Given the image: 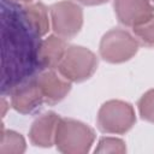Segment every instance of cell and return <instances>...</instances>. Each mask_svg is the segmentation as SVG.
Listing matches in <instances>:
<instances>
[{
	"mask_svg": "<svg viewBox=\"0 0 154 154\" xmlns=\"http://www.w3.org/2000/svg\"><path fill=\"white\" fill-rule=\"evenodd\" d=\"M2 19V89L11 91L40 70L37 49L41 38L26 26L13 2H10L8 19L5 14Z\"/></svg>",
	"mask_w": 154,
	"mask_h": 154,
	"instance_id": "cell-1",
	"label": "cell"
},
{
	"mask_svg": "<svg viewBox=\"0 0 154 154\" xmlns=\"http://www.w3.org/2000/svg\"><path fill=\"white\" fill-rule=\"evenodd\" d=\"M95 140L94 130L87 124L71 119L60 118L57 125L54 144L64 154H85L90 150Z\"/></svg>",
	"mask_w": 154,
	"mask_h": 154,
	"instance_id": "cell-2",
	"label": "cell"
},
{
	"mask_svg": "<svg viewBox=\"0 0 154 154\" xmlns=\"http://www.w3.org/2000/svg\"><path fill=\"white\" fill-rule=\"evenodd\" d=\"M135 123L136 114L132 105L122 100L106 101L97 112V129L103 134H125Z\"/></svg>",
	"mask_w": 154,
	"mask_h": 154,
	"instance_id": "cell-3",
	"label": "cell"
},
{
	"mask_svg": "<svg viewBox=\"0 0 154 154\" xmlns=\"http://www.w3.org/2000/svg\"><path fill=\"white\" fill-rule=\"evenodd\" d=\"M96 69V55L90 49L82 46H69L57 67L59 75L75 83L87 81L94 75Z\"/></svg>",
	"mask_w": 154,
	"mask_h": 154,
	"instance_id": "cell-4",
	"label": "cell"
},
{
	"mask_svg": "<svg viewBox=\"0 0 154 154\" xmlns=\"http://www.w3.org/2000/svg\"><path fill=\"white\" fill-rule=\"evenodd\" d=\"M140 43L135 35L125 29H111L101 41L99 52L101 58L111 64H122L130 60L138 51Z\"/></svg>",
	"mask_w": 154,
	"mask_h": 154,
	"instance_id": "cell-5",
	"label": "cell"
},
{
	"mask_svg": "<svg viewBox=\"0 0 154 154\" xmlns=\"http://www.w3.org/2000/svg\"><path fill=\"white\" fill-rule=\"evenodd\" d=\"M52 29L55 35L70 40L75 37L83 25V11L71 0H63L49 7Z\"/></svg>",
	"mask_w": 154,
	"mask_h": 154,
	"instance_id": "cell-6",
	"label": "cell"
},
{
	"mask_svg": "<svg viewBox=\"0 0 154 154\" xmlns=\"http://www.w3.org/2000/svg\"><path fill=\"white\" fill-rule=\"evenodd\" d=\"M113 7L119 23L128 28H135L154 16L149 0H114Z\"/></svg>",
	"mask_w": 154,
	"mask_h": 154,
	"instance_id": "cell-7",
	"label": "cell"
},
{
	"mask_svg": "<svg viewBox=\"0 0 154 154\" xmlns=\"http://www.w3.org/2000/svg\"><path fill=\"white\" fill-rule=\"evenodd\" d=\"M11 106L22 114H30L41 108L45 102L35 76L22 82L11 91Z\"/></svg>",
	"mask_w": 154,
	"mask_h": 154,
	"instance_id": "cell-8",
	"label": "cell"
},
{
	"mask_svg": "<svg viewBox=\"0 0 154 154\" xmlns=\"http://www.w3.org/2000/svg\"><path fill=\"white\" fill-rule=\"evenodd\" d=\"M35 79L43 95L45 102L48 105L60 102L71 90V82L61 75L55 73L54 70H42L35 76Z\"/></svg>",
	"mask_w": 154,
	"mask_h": 154,
	"instance_id": "cell-9",
	"label": "cell"
},
{
	"mask_svg": "<svg viewBox=\"0 0 154 154\" xmlns=\"http://www.w3.org/2000/svg\"><path fill=\"white\" fill-rule=\"evenodd\" d=\"M66 40L58 35H49L40 41L37 63L40 70H55L67 49Z\"/></svg>",
	"mask_w": 154,
	"mask_h": 154,
	"instance_id": "cell-10",
	"label": "cell"
},
{
	"mask_svg": "<svg viewBox=\"0 0 154 154\" xmlns=\"http://www.w3.org/2000/svg\"><path fill=\"white\" fill-rule=\"evenodd\" d=\"M59 119L60 116L52 111L38 116L32 122L29 131L30 142L34 146L42 148H48L53 146Z\"/></svg>",
	"mask_w": 154,
	"mask_h": 154,
	"instance_id": "cell-11",
	"label": "cell"
},
{
	"mask_svg": "<svg viewBox=\"0 0 154 154\" xmlns=\"http://www.w3.org/2000/svg\"><path fill=\"white\" fill-rule=\"evenodd\" d=\"M20 16L26 24V26L37 36H45L49 30V18L48 10L42 2H30L25 4L19 8Z\"/></svg>",
	"mask_w": 154,
	"mask_h": 154,
	"instance_id": "cell-12",
	"label": "cell"
},
{
	"mask_svg": "<svg viewBox=\"0 0 154 154\" xmlns=\"http://www.w3.org/2000/svg\"><path fill=\"white\" fill-rule=\"evenodd\" d=\"M25 149H26V143L24 137L13 130H5L2 126L0 153L1 154H22L25 152Z\"/></svg>",
	"mask_w": 154,
	"mask_h": 154,
	"instance_id": "cell-13",
	"label": "cell"
},
{
	"mask_svg": "<svg viewBox=\"0 0 154 154\" xmlns=\"http://www.w3.org/2000/svg\"><path fill=\"white\" fill-rule=\"evenodd\" d=\"M132 32L140 45L147 48H154V16L147 22L132 28Z\"/></svg>",
	"mask_w": 154,
	"mask_h": 154,
	"instance_id": "cell-14",
	"label": "cell"
},
{
	"mask_svg": "<svg viewBox=\"0 0 154 154\" xmlns=\"http://www.w3.org/2000/svg\"><path fill=\"white\" fill-rule=\"evenodd\" d=\"M137 106L141 118L154 124V89L146 91L138 100Z\"/></svg>",
	"mask_w": 154,
	"mask_h": 154,
	"instance_id": "cell-15",
	"label": "cell"
},
{
	"mask_svg": "<svg viewBox=\"0 0 154 154\" xmlns=\"http://www.w3.org/2000/svg\"><path fill=\"white\" fill-rule=\"evenodd\" d=\"M126 146L125 142L116 137H102L100 138L95 153H125Z\"/></svg>",
	"mask_w": 154,
	"mask_h": 154,
	"instance_id": "cell-16",
	"label": "cell"
},
{
	"mask_svg": "<svg viewBox=\"0 0 154 154\" xmlns=\"http://www.w3.org/2000/svg\"><path fill=\"white\" fill-rule=\"evenodd\" d=\"M77 1L85 6H97V5H102L107 2L108 0H77Z\"/></svg>",
	"mask_w": 154,
	"mask_h": 154,
	"instance_id": "cell-17",
	"label": "cell"
},
{
	"mask_svg": "<svg viewBox=\"0 0 154 154\" xmlns=\"http://www.w3.org/2000/svg\"><path fill=\"white\" fill-rule=\"evenodd\" d=\"M10 2H13V4H30L35 0H8Z\"/></svg>",
	"mask_w": 154,
	"mask_h": 154,
	"instance_id": "cell-18",
	"label": "cell"
},
{
	"mask_svg": "<svg viewBox=\"0 0 154 154\" xmlns=\"http://www.w3.org/2000/svg\"><path fill=\"white\" fill-rule=\"evenodd\" d=\"M1 106H2V117L5 116V112H6V108H7V103L5 101V99L1 100Z\"/></svg>",
	"mask_w": 154,
	"mask_h": 154,
	"instance_id": "cell-19",
	"label": "cell"
},
{
	"mask_svg": "<svg viewBox=\"0 0 154 154\" xmlns=\"http://www.w3.org/2000/svg\"><path fill=\"white\" fill-rule=\"evenodd\" d=\"M149 1H150V2H152V4L154 5V0H149Z\"/></svg>",
	"mask_w": 154,
	"mask_h": 154,
	"instance_id": "cell-20",
	"label": "cell"
}]
</instances>
